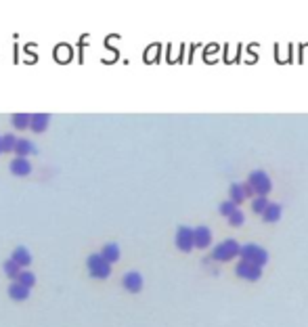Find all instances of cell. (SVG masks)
Segmentation results:
<instances>
[{"mask_svg":"<svg viewBox=\"0 0 308 327\" xmlns=\"http://www.w3.org/2000/svg\"><path fill=\"white\" fill-rule=\"evenodd\" d=\"M239 258L245 260V262H252V264H256V267H264V264L268 262V252L264 250L262 245H256V243H245L241 245V254H239Z\"/></svg>","mask_w":308,"mask_h":327,"instance_id":"obj_1","label":"cell"},{"mask_svg":"<svg viewBox=\"0 0 308 327\" xmlns=\"http://www.w3.org/2000/svg\"><path fill=\"white\" fill-rule=\"evenodd\" d=\"M241 254V245L237 243L235 239H224L220 241L214 250H212V260H218V262H228L237 258Z\"/></svg>","mask_w":308,"mask_h":327,"instance_id":"obj_2","label":"cell"},{"mask_svg":"<svg viewBox=\"0 0 308 327\" xmlns=\"http://www.w3.org/2000/svg\"><path fill=\"white\" fill-rule=\"evenodd\" d=\"M86 267H88L90 277H94V279H107L111 275V264L105 260L101 254H90V256H88Z\"/></svg>","mask_w":308,"mask_h":327,"instance_id":"obj_3","label":"cell"},{"mask_svg":"<svg viewBox=\"0 0 308 327\" xmlns=\"http://www.w3.org/2000/svg\"><path fill=\"white\" fill-rule=\"evenodd\" d=\"M248 183L252 185V189L256 191V197H266V193L272 189V183L264 170H254L248 176Z\"/></svg>","mask_w":308,"mask_h":327,"instance_id":"obj_4","label":"cell"},{"mask_svg":"<svg viewBox=\"0 0 308 327\" xmlns=\"http://www.w3.org/2000/svg\"><path fill=\"white\" fill-rule=\"evenodd\" d=\"M174 243L180 252H191L195 247V229L191 227H178L176 229V237H174Z\"/></svg>","mask_w":308,"mask_h":327,"instance_id":"obj_5","label":"cell"},{"mask_svg":"<svg viewBox=\"0 0 308 327\" xmlns=\"http://www.w3.org/2000/svg\"><path fill=\"white\" fill-rule=\"evenodd\" d=\"M235 273H237V277L248 279V281H258L262 277V269L252 262H245V260H239V264L235 267Z\"/></svg>","mask_w":308,"mask_h":327,"instance_id":"obj_6","label":"cell"},{"mask_svg":"<svg viewBox=\"0 0 308 327\" xmlns=\"http://www.w3.org/2000/svg\"><path fill=\"white\" fill-rule=\"evenodd\" d=\"M122 285H124V289L130 291V294H136V291L143 289V275L136 271H130L122 277Z\"/></svg>","mask_w":308,"mask_h":327,"instance_id":"obj_7","label":"cell"},{"mask_svg":"<svg viewBox=\"0 0 308 327\" xmlns=\"http://www.w3.org/2000/svg\"><path fill=\"white\" fill-rule=\"evenodd\" d=\"M212 243V231H210L208 227H197L195 229V247H201V250H206Z\"/></svg>","mask_w":308,"mask_h":327,"instance_id":"obj_8","label":"cell"},{"mask_svg":"<svg viewBox=\"0 0 308 327\" xmlns=\"http://www.w3.org/2000/svg\"><path fill=\"white\" fill-rule=\"evenodd\" d=\"M11 172L15 176H28L32 172V164L28 157H15V160L11 162Z\"/></svg>","mask_w":308,"mask_h":327,"instance_id":"obj_9","label":"cell"},{"mask_svg":"<svg viewBox=\"0 0 308 327\" xmlns=\"http://www.w3.org/2000/svg\"><path fill=\"white\" fill-rule=\"evenodd\" d=\"M15 153H17V157H28L32 153H36V145H34L30 139H17Z\"/></svg>","mask_w":308,"mask_h":327,"instance_id":"obj_10","label":"cell"},{"mask_svg":"<svg viewBox=\"0 0 308 327\" xmlns=\"http://www.w3.org/2000/svg\"><path fill=\"white\" fill-rule=\"evenodd\" d=\"M11 258H13L17 264H19V267H30V264H32V254H30L28 247H23V245L15 247Z\"/></svg>","mask_w":308,"mask_h":327,"instance_id":"obj_11","label":"cell"},{"mask_svg":"<svg viewBox=\"0 0 308 327\" xmlns=\"http://www.w3.org/2000/svg\"><path fill=\"white\" fill-rule=\"evenodd\" d=\"M8 296H11L13 300H17V302H23V300L30 298V287H25V285L15 281V283L8 285Z\"/></svg>","mask_w":308,"mask_h":327,"instance_id":"obj_12","label":"cell"},{"mask_svg":"<svg viewBox=\"0 0 308 327\" xmlns=\"http://www.w3.org/2000/svg\"><path fill=\"white\" fill-rule=\"evenodd\" d=\"M48 124H50V116H48V113H34L30 128L34 132H44V130L48 128Z\"/></svg>","mask_w":308,"mask_h":327,"instance_id":"obj_13","label":"cell"},{"mask_svg":"<svg viewBox=\"0 0 308 327\" xmlns=\"http://www.w3.org/2000/svg\"><path fill=\"white\" fill-rule=\"evenodd\" d=\"M99 254H101L109 264H113V262L120 260V245H118V243H105L103 250H101Z\"/></svg>","mask_w":308,"mask_h":327,"instance_id":"obj_14","label":"cell"},{"mask_svg":"<svg viewBox=\"0 0 308 327\" xmlns=\"http://www.w3.org/2000/svg\"><path fill=\"white\" fill-rule=\"evenodd\" d=\"M2 271H4V275L8 277V279H13V281H17V277L21 275V267L17 264L13 258H8L4 264H2Z\"/></svg>","mask_w":308,"mask_h":327,"instance_id":"obj_15","label":"cell"},{"mask_svg":"<svg viewBox=\"0 0 308 327\" xmlns=\"http://www.w3.org/2000/svg\"><path fill=\"white\" fill-rule=\"evenodd\" d=\"M279 218H281V206L279 204H268V208L264 210V214H262V220L264 223H277Z\"/></svg>","mask_w":308,"mask_h":327,"instance_id":"obj_16","label":"cell"},{"mask_svg":"<svg viewBox=\"0 0 308 327\" xmlns=\"http://www.w3.org/2000/svg\"><path fill=\"white\" fill-rule=\"evenodd\" d=\"M228 197H231V201L235 206H239L241 201L245 199V193H243V187L239 183H233L231 187H228Z\"/></svg>","mask_w":308,"mask_h":327,"instance_id":"obj_17","label":"cell"},{"mask_svg":"<svg viewBox=\"0 0 308 327\" xmlns=\"http://www.w3.org/2000/svg\"><path fill=\"white\" fill-rule=\"evenodd\" d=\"M11 122H13V126H15V128L25 130V128H30L32 116H30V113H15V116L11 118Z\"/></svg>","mask_w":308,"mask_h":327,"instance_id":"obj_18","label":"cell"},{"mask_svg":"<svg viewBox=\"0 0 308 327\" xmlns=\"http://www.w3.org/2000/svg\"><path fill=\"white\" fill-rule=\"evenodd\" d=\"M17 283H21V285L32 289L34 285H36V275H34L32 271H21V275L17 277Z\"/></svg>","mask_w":308,"mask_h":327,"instance_id":"obj_19","label":"cell"},{"mask_svg":"<svg viewBox=\"0 0 308 327\" xmlns=\"http://www.w3.org/2000/svg\"><path fill=\"white\" fill-rule=\"evenodd\" d=\"M268 204H270L268 197H256L252 201V210L256 212V214H264V210L268 208Z\"/></svg>","mask_w":308,"mask_h":327,"instance_id":"obj_20","label":"cell"},{"mask_svg":"<svg viewBox=\"0 0 308 327\" xmlns=\"http://www.w3.org/2000/svg\"><path fill=\"white\" fill-rule=\"evenodd\" d=\"M243 223H245V214H243V212H241L239 208H237V210L233 212V214L228 216V225H231V227H241Z\"/></svg>","mask_w":308,"mask_h":327,"instance_id":"obj_21","label":"cell"},{"mask_svg":"<svg viewBox=\"0 0 308 327\" xmlns=\"http://www.w3.org/2000/svg\"><path fill=\"white\" fill-rule=\"evenodd\" d=\"M15 145H17V139H15L13 135H4V137H2V153L15 151Z\"/></svg>","mask_w":308,"mask_h":327,"instance_id":"obj_22","label":"cell"},{"mask_svg":"<svg viewBox=\"0 0 308 327\" xmlns=\"http://www.w3.org/2000/svg\"><path fill=\"white\" fill-rule=\"evenodd\" d=\"M235 210H237V206L233 204V201H231V199H228V201H222V204H220V206H218V212H220V214H222V216H226V218H228V216H231V214H233V212H235Z\"/></svg>","mask_w":308,"mask_h":327,"instance_id":"obj_23","label":"cell"},{"mask_svg":"<svg viewBox=\"0 0 308 327\" xmlns=\"http://www.w3.org/2000/svg\"><path fill=\"white\" fill-rule=\"evenodd\" d=\"M241 187H243V193H245V197H256V191L252 189V185L245 181V183H241Z\"/></svg>","mask_w":308,"mask_h":327,"instance_id":"obj_24","label":"cell"},{"mask_svg":"<svg viewBox=\"0 0 308 327\" xmlns=\"http://www.w3.org/2000/svg\"><path fill=\"white\" fill-rule=\"evenodd\" d=\"M0 153H2V137H0Z\"/></svg>","mask_w":308,"mask_h":327,"instance_id":"obj_25","label":"cell"}]
</instances>
